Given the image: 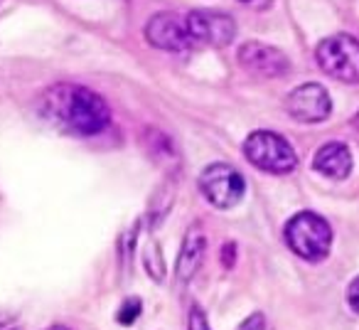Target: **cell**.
I'll list each match as a JSON object with an SVG mask.
<instances>
[{"mask_svg":"<svg viewBox=\"0 0 359 330\" xmlns=\"http://www.w3.org/2000/svg\"><path fill=\"white\" fill-rule=\"evenodd\" d=\"M285 244L305 261H323L332 246V230L327 220L315 212H298L285 225Z\"/></svg>","mask_w":359,"mask_h":330,"instance_id":"obj_2","label":"cell"},{"mask_svg":"<svg viewBox=\"0 0 359 330\" xmlns=\"http://www.w3.org/2000/svg\"><path fill=\"white\" fill-rule=\"evenodd\" d=\"M40 114L55 128L74 136H96L109 126L111 111L106 101L89 86L52 84L40 96Z\"/></svg>","mask_w":359,"mask_h":330,"instance_id":"obj_1","label":"cell"},{"mask_svg":"<svg viewBox=\"0 0 359 330\" xmlns=\"http://www.w3.org/2000/svg\"><path fill=\"white\" fill-rule=\"evenodd\" d=\"M236 60L249 74L264 77V79H278L290 72V60L273 45L264 42H246L236 52Z\"/></svg>","mask_w":359,"mask_h":330,"instance_id":"obj_8","label":"cell"},{"mask_svg":"<svg viewBox=\"0 0 359 330\" xmlns=\"http://www.w3.org/2000/svg\"><path fill=\"white\" fill-rule=\"evenodd\" d=\"M187 330H212L207 323V315L200 305H192L190 308V320H187Z\"/></svg>","mask_w":359,"mask_h":330,"instance_id":"obj_13","label":"cell"},{"mask_svg":"<svg viewBox=\"0 0 359 330\" xmlns=\"http://www.w3.org/2000/svg\"><path fill=\"white\" fill-rule=\"evenodd\" d=\"M236 330H271V325L264 313H254V315H249Z\"/></svg>","mask_w":359,"mask_h":330,"instance_id":"obj_14","label":"cell"},{"mask_svg":"<svg viewBox=\"0 0 359 330\" xmlns=\"http://www.w3.org/2000/svg\"><path fill=\"white\" fill-rule=\"evenodd\" d=\"M205 251H207V237L202 232V227L192 225L185 235V242H182V249L177 254V279L182 284L192 281V276L197 274V269L205 261Z\"/></svg>","mask_w":359,"mask_h":330,"instance_id":"obj_11","label":"cell"},{"mask_svg":"<svg viewBox=\"0 0 359 330\" xmlns=\"http://www.w3.org/2000/svg\"><path fill=\"white\" fill-rule=\"evenodd\" d=\"M241 3H244V6L256 8V11H259V8H266V6H269L271 0H241Z\"/></svg>","mask_w":359,"mask_h":330,"instance_id":"obj_16","label":"cell"},{"mask_svg":"<svg viewBox=\"0 0 359 330\" xmlns=\"http://www.w3.org/2000/svg\"><path fill=\"white\" fill-rule=\"evenodd\" d=\"M347 303L354 313H359V276L352 279V284L347 286Z\"/></svg>","mask_w":359,"mask_h":330,"instance_id":"obj_15","label":"cell"},{"mask_svg":"<svg viewBox=\"0 0 359 330\" xmlns=\"http://www.w3.org/2000/svg\"><path fill=\"white\" fill-rule=\"evenodd\" d=\"M145 40L165 52H185L192 45L187 22L175 13H158L150 18L145 25Z\"/></svg>","mask_w":359,"mask_h":330,"instance_id":"obj_9","label":"cell"},{"mask_svg":"<svg viewBox=\"0 0 359 330\" xmlns=\"http://www.w3.org/2000/svg\"><path fill=\"white\" fill-rule=\"evenodd\" d=\"M352 124H354V128L359 131V111H357V116H354V119H352Z\"/></svg>","mask_w":359,"mask_h":330,"instance_id":"obj_18","label":"cell"},{"mask_svg":"<svg viewBox=\"0 0 359 330\" xmlns=\"http://www.w3.org/2000/svg\"><path fill=\"white\" fill-rule=\"evenodd\" d=\"M187 32L192 42L210 47H226L236 35V22L226 13L215 11H197L185 18Z\"/></svg>","mask_w":359,"mask_h":330,"instance_id":"obj_7","label":"cell"},{"mask_svg":"<svg viewBox=\"0 0 359 330\" xmlns=\"http://www.w3.org/2000/svg\"><path fill=\"white\" fill-rule=\"evenodd\" d=\"M318 67L332 79L342 84H359V40L352 35H337L325 37L315 50Z\"/></svg>","mask_w":359,"mask_h":330,"instance_id":"obj_4","label":"cell"},{"mask_svg":"<svg viewBox=\"0 0 359 330\" xmlns=\"http://www.w3.org/2000/svg\"><path fill=\"white\" fill-rule=\"evenodd\" d=\"M313 168L330 180H344L352 173V153L339 140H330L315 153Z\"/></svg>","mask_w":359,"mask_h":330,"instance_id":"obj_10","label":"cell"},{"mask_svg":"<svg viewBox=\"0 0 359 330\" xmlns=\"http://www.w3.org/2000/svg\"><path fill=\"white\" fill-rule=\"evenodd\" d=\"M200 190L219 210L239 205L246 192L244 178L229 163H210L200 176Z\"/></svg>","mask_w":359,"mask_h":330,"instance_id":"obj_5","label":"cell"},{"mask_svg":"<svg viewBox=\"0 0 359 330\" xmlns=\"http://www.w3.org/2000/svg\"><path fill=\"white\" fill-rule=\"evenodd\" d=\"M244 155L251 165H256L264 173H271V176H288L298 165V155L288 143V138L273 133V131L249 133V138L244 140Z\"/></svg>","mask_w":359,"mask_h":330,"instance_id":"obj_3","label":"cell"},{"mask_svg":"<svg viewBox=\"0 0 359 330\" xmlns=\"http://www.w3.org/2000/svg\"><path fill=\"white\" fill-rule=\"evenodd\" d=\"M13 320V315L11 313H0V328H6L8 323Z\"/></svg>","mask_w":359,"mask_h":330,"instance_id":"obj_17","label":"cell"},{"mask_svg":"<svg viewBox=\"0 0 359 330\" xmlns=\"http://www.w3.org/2000/svg\"><path fill=\"white\" fill-rule=\"evenodd\" d=\"M140 310H143L140 301L138 298H128L123 305H121V310H118V315H116V318H118L121 325H130L140 315Z\"/></svg>","mask_w":359,"mask_h":330,"instance_id":"obj_12","label":"cell"},{"mask_svg":"<svg viewBox=\"0 0 359 330\" xmlns=\"http://www.w3.org/2000/svg\"><path fill=\"white\" fill-rule=\"evenodd\" d=\"M285 111L290 114V119L300 124H320L332 111V99L323 84L308 81L285 96Z\"/></svg>","mask_w":359,"mask_h":330,"instance_id":"obj_6","label":"cell"}]
</instances>
